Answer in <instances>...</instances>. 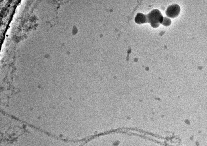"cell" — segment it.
I'll list each match as a JSON object with an SVG mask.
<instances>
[{"label":"cell","instance_id":"obj_4","mask_svg":"<svg viewBox=\"0 0 207 146\" xmlns=\"http://www.w3.org/2000/svg\"><path fill=\"white\" fill-rule=\"evenodd\" d=\"M171 22V20L169 18L166 17H163L161 24L165 26H168L170 25Z\"/></svg>","mask_w":207,"mask_h":146},{"label":"cell","instance_id":"obj_1","mask_svg":"<svg viewBox=\"0 0 207 146\" xmlns=\"http://www.w3.org/2000/svg\"><path fill=\"white\" fill-rule=\"evenodd\" d=\"M147 22L153 28H157L161 24L163 17L160 11L157 9H153L146 15Z\"/></svg>","mask_w":207,"mask_h":146},{"label":"cell","instance_id":"obj_2","mask_svg":"<svg viewBox=\"0 0 207 146\" xmlns=\"http://www.w3.org/2000/svg\"><path fill=\"white\" fill-rule=\"evenodd\" d=\"M180 11L179 5L177 4H174L169 6L165 11L166 15L170 18H173L177 16Z\"/></svg>","mask_w":207,"mask_h":146},{"label":"cell","instance_id":"obj_3","mask_svg":"<svg viewBox=\"0 0 207 146\" xmlns=\"http://www.w3.org/2000/svg\"><path fill=\"white\" fill-rule=\"evenodd\" d=\"M135 21L137 23L139 24L147 23L146 15L141 13H137L135 17Z\"/></svg>","mask_w":207,"mask_h":146},{"label":"cell","instance_id":"obj_5","mask_svg":"<svg viewBox=\"0 0 207 146\" xmlns=\"http://www.w3.org/2000/svg\"><path fill=\"white\" fill-rule=\"evenodd\" d=\"M93 138H94L95 137L94 135L91 136ZM64 141H68V142H74V140H66V139H64Z\"/></svg>","mask_w":207,"mask_h":146}]
</instances>
